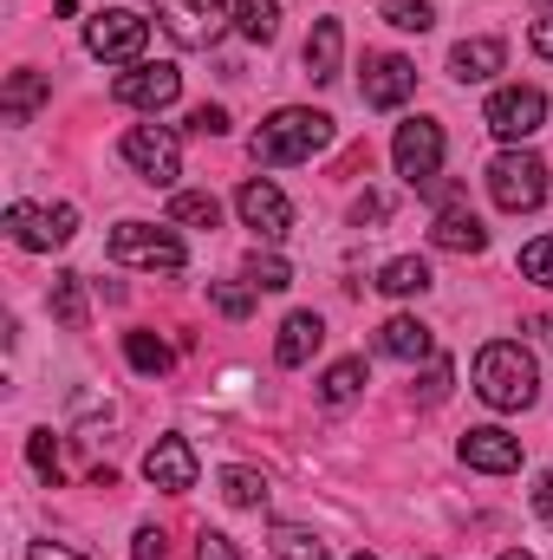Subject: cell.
<instances>
[{"label": "cell", "mask_w": 553, "mask_h": 560, "mask_svg": "<svg viewBox=\"0 0 553 560\" xmlns=\"http://www.w3.org/2000/svg\"><path fill=\"white\" fill-rule=\"evenodd\" d=\"M475 392H482V405H495V411H528V405L541 398V365H534V352L515 346V339L482 346V352H475Z\"/></svg>", "instance_id": "1"}, {"label": "cell", "mask_w": 553, "mask_h": 560, "mask_svg": "<svg viewBox=\"0 0 553 560\" xmlns=\"http://www.w3.org/2000/svg\"><path fill=\"white\" fill-rule=\"evenodd\" d=\"M332 143V118L326 112H306V105H286L274 112L261 131H255V163H306V156H319Z\"/></svg>", "instance_id": "2"}, {"label": "cell", "mask_w": 553, "mask_h": 560, "mask_svg": "<svg viewBox=\"0 0 553 560\" xmlns=\"http://www.w3.org/2000/svg\"><path fill=\"white\" fill-rule=\"evenodd\" d=\"M489 196H495L508 215L541 209V202H548V163H541L534 150H502V156L489 163Z\"/></svg>", "instance_id": "3"}, {"label": "cell", "mask_w": 553, "mask_h": 560, "mask_svg": "<svg viewBox=\"0 0 553 560\" xmlns=\"http://www.w3.org/2000/svg\"><path fill=\"white\" fill-rule=\"evenodd\" d=\"M85 46L111 66H143V46H150V20L131 7H105L85 20Z\"/></svg>", "instance_id": "4"}, {"label": "cell", "mask_w": 553, "mask_h": 560, "mask_svg": "<svg viewBox=\"0 0 553 560\" xmlns=\"http://www.w3.org/2000/svg\"><path fill=\"white\" fill-rule=\"evenodd\" d=\"M111 261L150 268V275H176L183 268V242L169 229H150V222H118L111 229Z\"/></svg>", "instance_id": "5"}, {"label": "cell", "mask_w": 553, "mask_h": 560, "mask_svg": "<svg viewBox=\"0 0 553 560\" xmlns=\"http://www.w3.org/2000/svg\"><path fill=\"white\" fill-rule=\"evenodd\" d=\"M482 125H489V131H495L502 143L534 138V131L548 125V92H541V85H502V92L489 98Z\"/></svg>", "instance_id": "6"}, {"label": "cell", "mask_w": 553, "mask_h": 560, "mask_svg": "<svg viewBox=\"0 0 553 560\" xmlns=\"http://www.w3.org/2000/svg\"><path fill=\"white\" fill-rule=\"evenodd\" d=\"M125 163L138 170L143 183H176L183 176V143H176V131L169 125H131L125 131Z\"/></svg>", "instance_id": "7"}, {"label": "cell", "mask_w": 553, "mask_h": 560, "mask_svg": "<svg viewBox=\"0 0 553 560\" xmlns=\"http://www.w3.org/2000/svg\"><path fill=\"white\" fill-rule=\"evenodd\" d=\"M72 229H79V209H72V202H52V209H26V202H13V209H7V235H13L26 255L66 248Z\"/></svg>", "instance_id": "8"}, {"label": "cell", "mask_w": 553, "mask_h": 560, "mask_svg": "<svg viewBox=\"0 0 553 560\" xmlns=\"http://www.w3.org/2000/svg\"><path fill=\"white\" fill-rule=\"evenodd\" d=\"M156 13H163V33L176 46H215L235 20L222 0H156Z\"/></svg>", "instance_id": "9"}, {"label": "cell", "mask_w": 553, "mask_h": 560, "mask_svg": "<svg viewBox=\"0 0 553 560\" xmlns=\"http://www.w3.org/2000/svg\"><path fill=\"white\" fill-rule=\"evenodd\" d=\"M391 156H398V176H404L411 189H423V183L443 170V125H436V118H411V125H398Z\"/></svg>", "instance_id": "10"}, {"label": "cell", "mask_w": 553, "mask_h": 560, "mask_svg": "<svg viewBox=\"0 0 553 560\" xmlns=\"http://www.w3.org/2000/svg\"><path fill=\"white\" fill-rule=\"evenodd\" d=\"M176 92H183V72L176 66H131V72H118V85H111V98L118 105H138V112H163V105H176Z\"/></svg>", "instance_id": "11"}, {"label": "cell", "mask_w": 553, "mask_h": 560, "mask_svg": "<svg viewBox=\"0 0 553 560\" xmlns=\"http://www.w3.org/2000/svg\"><path fill=\"white\" fill-rule=\"evenodd\" d=\"M411 92H416V66L411 59H398V52L365 59V105H372V112H398Z\"/></svg>", "instance_id": "12"}, {"label": "cell", "mask_w": 553, "mask_h": 560, "mask_svg": "<svg viewBox=\"0 0 553 560\" xmlns=\"http://www.w3.org/2000/svg\"><path fill=\"white\" fill-rule=\"evenodd\" d=\"M235 209H242V222L261 235V242H280L286 235V222H293V209H286V196H280L268 176H255V183H242V196H235Z\"/></svg>", "instance_id": "13"}, {"label": "cell", "mask_w": 553, "mask_h": 560, "mask_svg": "<svg viewBox=\"0 0 553 560\" xmlns=\"http://www.w3.org/2000/svg\"><path fill=\"white\" fill-rule=\"evenodd\" d=\"M462 463H469V469H482V476H508V469H521V436H508V430L482 423V430H469V436H462Z\"/></svg>", "instance_id": "14"}, {"label": "cell", "mask_w": 553, "mask_h": 560, "mask_svg": "<svg viewBox=\"0 0 553 560\" xmlns=\"http://www.w3.org/2000/svg\"><path fill=\"white\" fill-rule=\"evenodd\" d=\"M143 476H150L156 489L183 495V489H196V450H189L183 436H156L150 456H143Z\"/></svg>", "instance_id": "15"}, {"label": "cell", "mask_w": 553, "mask_h": 560, "mask_svg": "<svg viewBox=\"0 0 553 560\" xmlns=\"http://www.w3.org/2000/svg\"><path fill=\"white\" fill-rule=\"evenodd\" d=\"M430 242H436L443 255H482V248H489V229H482V215H475V209L449 202V209L430 222Z\"/></svg>", "instance_id": "16"}, {"label": "cell", "mask_w": 553, "mask_h": 560, "mask_svg": "<svg viewBox=\"0 0 553 560\" xmlns=\"http://www.w3.org/2000/svg\"><path fill=\"white\" fill-rule=\"evenodd\" d=\"M378 352H385V359H404V365L436 359V332H430L423 319H411V313H398V319L378 326Z\"/></svg>", "instance_id": "17"}, {"label": "cell", "mask_w": 553, "mask_h": 560, "mask_svg": "<svg viewBox=\"0 0 553 560\" xmlns=\"http://www.w3.org/2000/svg\"><path fill=\"white\" fill-rule=\"evenodd\" d=\"M502 59H508V46L482 33V39H462V46L449 52V72H456L462 85H482V79H495V72H502Z\"/></svg>", "instance_id": "18"}, {"label": "cell", "mask_w": 553, "mask_h": 560, "mask_svg": "<svg viewBox=\"0 0 553 560\" xmlns=\"http://www.w3.org/2000/svg\"><path fill=\"white\" fill-rule=\"evenodd\" d=\"M339 52H345V26L339 20H319L313 39H306V79L313 85H332L339 79Z\"/></svg>", "instance_id": "19"}, {"label": "cell", "mask_w": 553, "mask_h": 560, "mask_svg": "<svg viewBox=\"0 0 553 560\" xmlns=\"http://www.w3.org/2000/svg\"><path fill=\"white\" fill-rule=\"evenodd\" d=\"M319 339H326L319 313H286V326H280V339H274V359L280 365H306L319 352Z\"/></svg>", "instance_id": "20"}, {"label": "cell", "mask_w": 553, "mask_h": 560, "mask_svg": "<svg viewBox=\"0 0 553 560\" xmlns=\"http://www.w3.org/2000/svg\"><path fill=\"white\" fill-rule=\"evenodd\" d=\"M222 502H228V509H268V476L228 463V469H222Z\"/></svg>", "instance_id": "21"}, {"label": "cell", "mask_w": 553, "mask_h": 560, "mask_svg": "<svg viewBox=\"0 0 553 560\" xmlns=\"http://www.w3.org/2000/svg\"><path fill=\"white\" fill-rule=\"evenodd\" d=\"M358 392H365V359H339V365L319 378V405H332V411H339V405H352Z\"/></svg>", "instance_id": "22"}, {"label": "cell", "mask_w": 553, "mask_h": 560, "mask_svg": "<svg viewBox=\"0 0 553 560\" xmlns=\"http://www.w3.org/2000/svg\"><path fill=\"white\" fill-rule=\"evenodd\" d=\"M423 287H430V268H423L416 255H398V261L378 268V293H391V300H411V293H423Z\"/></svg>", "instance_id": "23"}, {"label": "cell", "mask_w": 553, "mask_h": 560, "mask_svg": "<svg viewBox=\"0 0 553 560\" xmlns=\"http://www.w3.org/2000/svg\"><path fill=\"white\" fill-rule=\"evenodd\" d=\"M39 98H46V79H39V72H13V79H7V105H0L7 125H26V118L39 112Z\"/></svg>", "instance_id": "24"}, {"label": "cell", "mask_w": 553, "mask_h": 560, "mask_svg": "<svg viewBox=\"0 0 553 560\" xmlns=\"http://www.w3.org/2000/svg\"><path fill=\"white\" fill-rule=\"evenodd\" d=\"M235 26H242V39L268 46L280 33V0H242V7H235Z\"/></svg>", "instance_id": "25"}, {"label": "cell", "mask_w": 553, "mask_h": 560, "mask_svg": "<svg viewBox=\"0 0 553 560\" xmlns=\"http://www.w3.org/2000/svg\"><path fill=\"white\" fill-rule=\"evenodd\" d=\"M169 222H183V229H215V222H222V202H215L209 189H183V196L169 202Z\"/></svg>", "instance_id": "26"}, {"label": "cell", "mask_w": 553, "mask_h": 560, "mask_svg": "<svg viewBox=\"0 0 553 560\" xmlns=\"http://www.w3.org/2000/svg\"><path fill=\"white\" fill-rule=\"evenodd\" d=\"M125 359H131V372H143V378H163L169 372V346L156 332H125Z\"/></svg>", "instance_id": "27"}, {"label": "cell", "mask_w": 553, "mask_h": 560, "mask_svg": "<svg viewBox=\"0 0 553 560\" xmlns=\"http://www.w3.org/2000/svg\"><path fill=\"white\" fill-rule=\"evenodd\" d=\"M52 319L72 326V332L85 326V275H59L52 280Z\"/></svg>", "instance_id": "28"}, {"label": "cell", "mask_w": 553, "mask_h": 560, "mask_svg": "<svg viewBox=\"0 0 553 560\" xmlns=\"http://www.w3.org/2000/svg\"><path fill=\"white\" fill-rule=\"evenodd\" d=\"M385 20H391L398 33H430V26H436V7H430V0H385Z\"/></svg>", "instance_id": "29"}, {"label": "cell", "mask_w": 553, "mask_h": 560, "mask_svg": "<svg viewBox=\"0 0 553 560\" xmlns=\"http://www.w3.org/2000/svg\"><path fill=\"white\" fill-rule=\"evenodd\" d=\"M26 456H33L39 482H46V489H59V476H66V469H59V443H52V430H33V436H26Z\"/></svg>", "instance_id": "30"}, {"label": "cell", "mask_w": 553, "mask_h": 560, "mask_svg": "<svg viewBox=\"0 0 553 560\" xmlns=\"http://www.w3.org/2000/svg\"><path fill=\"white\" fill-rule=\"evenodd\" d=\"M274 555H280V560H326V548H319L306 528H293V522H274Z\"/></svg>", "instance_id": "31"}, {"label": "cell", "mask_w": 553, "mask_h": 560, "mask_svg": "<svg viewBox=\"0 0 553 560\" xmlns=\"http://www.w3.org/2000/svg\"><path fill=\"white\" fill-rule=\"evenodd\" d=\"M248 287L255 293H280V287H293V268L280 255H248Z\"/></svg>", "instance_id": "32"}, {"label": "cell", "mask_w": 553, "mask_h": 560, "mask_svg": "<svg viewBox=\"0 0 553 560\" xmlns=\"http://www.w3.org/2000/svg\"><path fill=\"white\" fill-rule=\"evenodd\" d=\"M521 275L534 280V287H553V235H541V242L521 248Z\"/></svg>", "instance_id": "33"}, {"label": "cell", "mask_w": 553, "mask_h": 560, "mask_svg": "<svg viewBox=\"0 0 553 560\" xmlns=\"http://www.w3.org/2000/svg\"><path fill=\"white\" fill-rule=\"evenodd\" d=\"M449 378H456V365H449V359H430V372H423L416 398H423V405H443V398H449Z\"/></svg>", "instance_id": "34"}, {"label": "cell", "mask_w": 553, "mask_h": 560, "mask_svg": "<svg viewBox=\"0 0 553 560\" xmlns=\"http://www.w3.org/2000/svg\"><path fill=\"white\" fill-rule=\"evenodd\" d=\"M215 306H222L228 319H248V313H255V287H235V280H222V287H215Z\"/></svg>", "instance_id": "35"}, {"label": "cell", "mask_w": 553, "mask_h": 560, "mask_svg": "<svg viewBox=\"0 0 553 560\" xmlns=\"http://www.w3.org/2000/svg\"><path fill=\"white\" fill-rule=\"evenodd\" d=\"M189 131H196V138H222V131H228V112H222V105H196V112H189Z\"/></svg>", "instance_id": "36"}, {"label": "cell", "mask_w": 553, "mask_h": 560, "mask_svg": "<svg viewBox=\"0 0 553 560\" xmlns=\"http://www.w3.org/2000/svg\"><path fill=\"white\" fill-rule=\"evenodd\" d=\"M196 560H242V555H235V541H228V535L202 528V535H196Z\"/></svg>", "instance_id": "37"}, {"label": "cell", "mask_w": 553, "mask_h": 560, "mask_svg": "<svg viewBox=\"0 0 553 560\" xmlns=\"http://www.w3.org/2000/svg\"><path fill=\"white\" fill-rule=\"evenodd\" d=\"M163 528H138V541H131V560H163Z\"/></svg>", "instance_id": "38"}, {"label": "cell", "mask_w": 553, "mask_h": 560, "mask_svg": "<svg viewBox=\"0 0 553 560\" xmlns=\"http://www.w3.org/2000/svg\"><path fill=\"white\" fill-rule=\"evenodd\" d=\"M385 209H391V202H385V196H358V209H352V222H378V215H385Z\"/></svg>", "instance_id": "39"}, {"label": "cell", "mask_w": 553, "mask_h": 560, "mask_svg": "<svg viewBox=\"0 0 553 560\" xmlns=\"http://www.w3.org/2000/svg\"><path fill=\"white\" fill-rule=\"evenodd\" d=\"M528 39H534V52H541V59H553V13H548V20H534V33H528Z\"/></svg>", "instance_id": "40"}, {"label": "cell", "mask_w": 553, "mask_h": 560, "mask_svg": "<svg viewBox=\"0 0 553 560\" xmlns=\"http://www.w3.org/2000/svg\"><path fill=\"white\" fill-rule=\"evenodd\" d=\"M534 509H541V522L553 528V469L541 476V489H534Z\"/></svg>", "instance_id": "41"}, {"label": "cell", "mask_w": 553, "mask_h": 560, "mask_svg": "<svg viewBox=\"0 0 553 560\" xmlns=\"http://www.w3.org/2000/svg\"><path fill=\"white\" fill-rule=\"evenodd\" d=\"M26 560H85V555H72V548H52V541H33V548H26Z\"/></svg>", "instance_id": "42"}, {"label": "cell", "mask_w": 553, "mask_h": 560, "mask_svg": "<svg viewBox=\"0 0 553 560\" xmlns=\"http://www.w3.org/2000/svg\"><path fill=\"white\" fill-rule=\"evenodd\" d=\"M502 560H534V555H521V548H515V555H502Z\"/></svg>", "instance_id": "43"}, {"label": "cell", "mask_w": 553, "mask_h": 560, "mask_svg": "<svg viewBox=\"0 0 553 560\" xmlns=\"http://www.w3.org/2000/svg\"><path fill=\"white\" fill-rule=\"evenodd\" d=\"M352 560H378V555H352Z\"/></svg>", "instance_id": "44"}]
</instances>
